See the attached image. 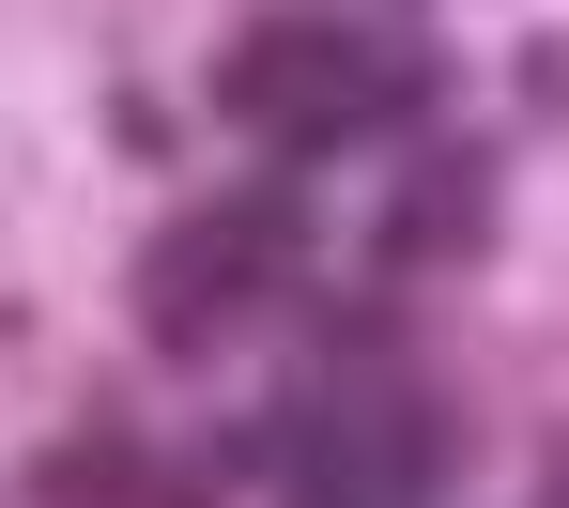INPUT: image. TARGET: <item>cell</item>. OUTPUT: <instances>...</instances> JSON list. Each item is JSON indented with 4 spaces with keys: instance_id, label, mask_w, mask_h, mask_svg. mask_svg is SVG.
Instances as JSON below:
<instances>
[{
    "instance_id": "obj_1",
    "label": "cell",
    "mask_w": 569,
    "mask_h": 508,
    "mask_svg": "<svg viewBox=\"0 0 569 508\" xmlns=\"http://www.w3.org/2000/svg\"><path fill=\"white\" fill-rule=\"evenodd\" d=\"M462 416L416 370H339L278 401V508H447Z\"/></svg>"
},
{
    "instance_id": "obj_2",
    "label": "cell",
    "mask_w": 569,
    "mask_h": 508,
    "mask_svg": "<svg viewBox=\"0 0 569 508\" xmlns=\"http://www.w3.org/2000/svg\"><path fill=\"white\" fill-rule=\"evenodd\" d=\"M292 262H308V201L262 170L247 201L186 216L170 247H139V323H154L170 355H216L247 308H292Z\"/></svg>"
},
{
    "instance_id": "obj_3",
    "label": "cell",
    "mask_w": 569,
    "mask_h": 508,
    "mask_svg": "<svg viewBox=\"0 0 569 508\" xmlns=\"http://www.w3.org/2000/svg\"><path fill=\"white\" fill-rule=\"evenodd\" d=\"M123 447H139V431H78V447H31L16 508H108V494H123Z\"/></svg>"
},
{
    "instance_id": "obj_4",
    "label": "cell",
    "mask_w": 569,
    "mask_h": 508,
    "mask_svg": "<svg viewBox=\"0 0 569 508\" xmlns=\"http://www.w3.org/2000/svg\"><path fill=\"white\" fill-rule=\"evenodd\" d=\"M108 508H231V494H216L200 462H170V447H123V494Z\"/></svg>"
},
{
    "instance_id": "obj_5",
    "label": "cell",
    "mask_w": 569,
    "mask_h": 508,
    "mask_svg": "<svg viewBox=\"0 0 569 508\" xmlns=\"http://www.w3.org/2000/svg\"><path fill=\"white\" fill-rule=\"evenodd\" d=\"M108 155L170 170V155H186V123H170V93H139V78H123V93H108Z\"/></svg>"
},
{
    "instance_id": "obj_6",
    "label": "cell",
    "mask_w": 569,
    "mask_h": 508,
    "mask_svg": "<svg viewBox=\"0 0 569 508\" xmlns=\"http://www.w3.org/2000/svg\"><path fill=\"white\" fill-rule=\"evenodd\" d=\"M508 93H523V123H555V93H569V62H555V31H523V62H508Z\"/></svg>"
}]
</instances>
